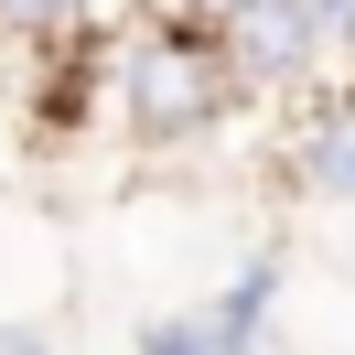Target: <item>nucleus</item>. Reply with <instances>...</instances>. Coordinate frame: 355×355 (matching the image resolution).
Wrapping results in <instances>:
<instances>
[{"mask_svg":"<svg viewBox=\"0 0 355 355\" xmlns=\"http://www.w3.org/2000/svg\"><path fill=\"white\" fill-rule=\"evenodd\" d=\"M237 65H226V44L205 22H183V11H151V22L119 44V119H130L140 140H205L237 119Z\"/></svg>","mask_w":355,"mask_h":355,"instance_id":"f257e3e1","label":"nucleus"},{"mask_svg":"<svg viewBox=\"0 0 355 355\" xmlns=\"http://www.w3.org/2000/svg\"><path fill=\"white\" fill-rule=\"evenodd\" d=\"M205 33L226 44V65H237L248 97H312V76H323V22H312V0H226Z\"/></svg>","mask_w":355,"mask_h":355,"instance_id":"f03ea898","label":"nucleus"},{"mask_svg":"<svg viewBox=\"0 0 355 355\" xmlns=\"http://www.w3.org/2000/svg\"><path fill=\"white\" fill-rule=\"evenodd\" d=\"M280 183L302 205H355V76L312 87L280 119Z\"/></svg>","mask_w":355,"mask_h":355,"instance_id":"7ed1b4c3","label":"nucleus"},{"mask_svg":"<svg viewBox=\"0 0 355 355\" xmlns=\"http://www.w3.org/2000/svg\"><path fill=\"white\" fill-rule=\"evenodd\" d=\"M97 0H0V33L11 44H65V33H87Z\"/></svg>","mask_w":355,"mask_h":355,"instance_id":"20e7f679","label":"nucleus"},{"mask_svg":"<svg viewBox=\"0 0 355 355\" xmlns=\"http://www.w3.org/2000/svg\"><path fill=\"white\" fill-rule=\"evenodd\" d=\"M312 22H323V54H355V0H312Z\"/></svg>","mask_w":355,"mask_h":355,"instance_id":"39448f33","label":"nucleus"}]
</instances>
